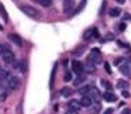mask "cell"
<instances>
[{
	"label": "cell",
	"instance_id": "6da1fadb",
	"mask_svg": "<svg viewBox=\"0 0 131 114\" xmlns=\"http://www.w3.org/2000/svg\"><path fill=\"white\" fill-rule=\"evenodd\" d=\"M89 61L90 62H93L94 65H99V63L103 62V56H102V52L99 51V49H92L90 54H89Z\"/></svg>",
	"mask_w": 131,
	"mask_h": 114
},
{
	"label": "cell",
	"instance_id": "7a4b0ae2",
	"mask_svg": "<svg viewBox=\"0 0 131 114\" xmlns=\"http://www.w3.org/2000/svg\"><path fill=\"white\" fill-rule=\"evenodd\" d=\"M20 10L24 13V14H27L28 17H32V18H37L38 16H40V12L32 6H21Z\"/></svg>",
	"mask_w": 131,
	"mask_h": 114
},
{
	"label": "cell",
	"instance_id": "3957f363",
	"mask_svg": "<svg viewBox=\"0 0 131 114\" xmlns=\"http://www.w3.org/2000/svg\"><path fill=\"white\" fill-rule=\"evenodd\" d=\"M10 77H12L10 71H2V72H0V89L7 87V83H9Z\"/></svg>",
	"mask_w": 131,
	"mask_h": 114
},
{
	"label": "cell",
	"instance_id": "277c9868",
	"mask_svg": "<svg viewBox=\"0 0 131 114\" xmlns=\"http://www.w3.org/2000/svg\"><path fill=\"white\" fill-rule=\"evenodd\" d=\"M20 87V79L16 76H12L9 79V83H7V89L9 90H16V89Z\"/></svg>",
	"mask_w": 131,
	"mask_h": 114
},
{
	"label": "cell",
	"instance_id": "5b68a950",
	"mask_svg": "<svg viewBox=\"0 0 131 114\" xmlns=\"http://www.w3.org/2000/svg\"><path fill=\"white\" fill-rule=\"evenodd\" d=\"M72 71L79 76V75H83L85 69H83V65L79 62V61H73V62H72Z\"/></svg>",
	"mask_w": 131,
	"mask_h": 114
},
{
	"label": "cell",
	"instance_id": "8992f818",
	"mask_svg": "<svg viewBox=\"0 0 131 114\" xmlns=\"http://www.w3.org/2000/svg\"><path fill=\"white\" fill-rule=\"evenodd\" d=\"M3 61H4V63H9V65H12V63H14V54H13L12 51H7V52H4L3 55Z\"/></svg>",
	"mask_w": 131,
	"mask_h": 114
},
{
	"label": "cell",
	"instance_id": "52a82bcc",
	"mask_svg": "<svg viewBox=\"0 0 131 114\" xmlns=\"http://www.w3.org/2000/svg\"><path fill=\"white\" fill-rule=\"evenodd\" d=\"M83 38H85L86 42H89V41L94 40V27H90V28L86 30L85 34H83Z\"/></svg>",
	"mask_w": 131,
	"mask_h": 114
},
{
	"label": "cell",
	"instance_id": "ba28073f",
	"mask_svg": "<svg viewBox=\"0 0 131 114\" xmlns=\"http://www.w3.org/2000/svg\"><path fill=\"white\" fill-rule=\"evenodd\" d=\"M88 96L90 97L92 100H94L96 103H99V99H100V92L97 90L96 87H90V92H89Z\"/></svg>",
	"mask_w": 131,
	"mask_h": 114
},
{
	"label": "cell",
	"instance_id": "9c48e42d",
	"mask_svg": "<svg viewBox=\"0 0 131 114\" xmlns=\"http://www.w3.org/2000/svg\"><path fill=\"white\" fill-rule=\"evenodd\" d=\"M80 106H82V107L89 108V107L93 106V100H92L89 96H82V99H80Z\"/></svg>",
	"mask_w": 131,
	"mask_h": 114
},
{
	"label": "cell",
	"instance_id": "30bf717a",
	"mask_svg": "<svg viewBox=\"0 0 131 114\" xmlns=\"http://www.w3.org/2000/svg\"><path fill=\"white\" fill-rule=\"evenodd\" d=\"M83 69H85L86 73H93L96 71V65L93 62H90V61H86V63L83 65Z\"/></svg>",
	"mask_w": 131,
	"mask_h": 114
},
{
	"label": "cell",
	"instance_id": "8fae6325",
	"mask_svg": "<svg viewBox=\"0 0 131 114\" xmlns=\"http://www.w3.org/2000/svg\"><path fill=\"white\" fill-rule=\"evenodd\" d=\"M75 7V0H63V12H71Z\"/></svg>",
	"mask_w": 131,
	"mask_h": 114
},
{
	"label": "cell",
	"instance_id": "7c38bea8",
	"mask_svg": "<svg viewBox=\"0 0 131 114\" xmlns=\"http://www.w3.org/2000/svg\"><path fill=\"white\" fill-rule=\"evenodd\" d=\"M103 99L106 100V101H117V96L114 93H111V92H106V93H103Z\"/></svg>",
	"mask_w": 131,
	"mask_h": 114
},
{
	"label": "cell",
	"instance_id": "4fadbf2b",
	"mask_svg": "<svg viewBox=\"0 0 131 114\" xmlns=\"http://www.w3.org/2000/svg\"><path fill=\"white\" fill-rule=\"evenodd\" d=\"M9 40L12 41V42H14L16 45H18V47L23 45V41H21V38L18 37L17 34H9Z\"/></svg>",
	"mask_w": 131,
	"mask_h": 114
},
{
	"label": "cell",
	"instance_id": "5bb4252c",
	"mask_svg": "<svg viewBox=\"0 0 131 114\" xmlns=\"http://www.w3.org/2000/svg\"><path fill=\"white\" fill-rule=\"evenodd\" d=\"M59 93H61V96H62V97H71L72 94H73V90H72L71 87H62Z\"/></svg>",
	"mask_w": 131,
	"mask_h": 114
},
{
	"label": "cell",
	"instance_id": "9a60e30c",
	"mask_svg": "<svg viewBox=\"0 0 131 114\" xmlns=\"http://www.w3.org/2000/svg\"><path fill=\"white\" fill-rule=\"evenodd\" d=\"M128 82L127 80H124V79H120V80H117V87L120 89V90H127L128 89Z\"/></svg>",
	"mask_w": 131,
	"mask_h": 114
},
{
	"label": "cell",
	"instance_id": "2e32d148",
	"mask_svg": "<svg viewBox=\"0 0 131 114\" xmlns=\"http://www.w3.org/2000/svg\"><path fill=\"white\" fill-rule=\"evenodd\" d=\"M108 14H110L111 17H118V16L121 14V9H120V7H113V9L108 10Z\"/></svg>",
	"mask_w": 131,
	"mask_h": 114
},
{
	"label": "cell",
	"instance_id": "e0dca14e",
	"mask_svg": "<svg viewBox=\"0 0 131 114\" xmlns=\"http://www.w3.org/2000/svg\"><path fill=\"white\" fill-rule=\"evenodd\" d=\"M68 106H69V108H72V110H79L82 106H80V103L79 101H76V100H71V101L68 103Z\"/></svg>",
	"mask_w": 131,
	"mask_h": 114
},
{
	"label": "cell",
	"instance_id": "ac0fdd59",
	"mask_svg": "<svg viewBox=\"0 0 131 114\" xmlns=\"http://www.w3.org/2000/svg\"><path fill=\"white\" fill-rule=\"evenodd\" d=\"M100 110H102V106H100V103H96L94 106H92V107H89V111H90L92 114H97Z\"/></svg>",
	"mask_w": 131,
	"mask_h": 114
},
{
	"label": "cell",
	"instance_id": "d6986e66",
	"mask_svg": "<svg viewBox=\"0 0 131 114\" xmlns=\"http://www.w3.org/2000/svg\"><path fill=\"white\" fill-rule=\"evenodd\" d=\"M89 92H90V86H83V87H79L78 93H80L82 96H88Z\"/></svg>",
	"mask_w": 131,
	"mask_h": 114
},
{
	"label": "cell",
	"instance_id": "ffe728a7",
	"mask_svg": "<svg viewBox=\"0 0 131 114\" xmlns=\"http://www.w3.org/2000/svg\"><path fill=\"white\" fill-rule=\"evenodd\" d=\"M85 79H86V76L85 75H79V76L76 77V79H75V86H79V85H82L83 82H85Z\"/></svg>",
	"mask_w": 131,
	"mask_h": 114
},
{
	"label": "cell",
	"instance_id": "44dd1931",
	"mask_svg": "<svg viewBox=\"0 0 131 114\" xmlns=\"http://www.w3.org/2000/svg\"><path fill=\"white\" fill-rule=\"evenodd\" d=\"M106 7H107V0H103V2H102V7H100V10H99V14L100 16H104Z\"/></svg>",
	"mask_w": 131,
	"mask_h": 114
},
{
	"label": "cell",
	"instance_id": "7402d4cb",
	"mask_svg": "<svg viewBox=\"0 0 131 114\" xmlns=\"http://www.w3.org/2000/svg\"><path fill=\"white\" fill-rule=\"evenodd\" d=\"M0 13H2V17H3L4 21L9 20V17H7V13H6V10H4V7H3V4H2V3H0Z\"/></svg>",
	"mask_w": 131,
	"mask_h": 114
},
{
	"label": "cell",
	"instance_id": "603a6c76",
	"mask_svg": "<svg viewBox=\"0 0 131 114\" xmlns=\"http://www.w3.org/2000/svg\"><path fill=\"white\" fill-rule=\"evenodd\" d=\"M38 3H40L42 7H49L51 3H52V0H38Z\"/></svg>",
	"mask_w": 131,
	"mask_h": 114
},
{
	"label": "cell",
	"instance_id": "cb8c5ba5",
	"mask_svg": "<svg viewBox=\"0 0 131 114\" xmlns=\"http://www.w3.org/2000/svg\"><path fill=\"white\" fill-rule=\"evenodd\" d=\"M63 80H65V82H71L72 80V73L69 71L65 72V75H63Z\"/></svg>",
	"mask_w": 131,
	"mask_h": 114
},
{
	"label": "cell",
	"instance_id": "d4e9b609",
	"mask_svg": "<svg viewBox=\"0 0 131 114\" xmlns=\"http://www.w3.org/2000/svg\"><path fill=\"white\" fill-rule=\"evenodd\" d=\"M124 62H125V59H124V58H117V59L114 61V63H116L117 66H121V65H124Z\"/></svg>",
	"mask_w": 131,
	"mask_h": 114
},
{
	"label": "cell",
	"instance_id": "484cf974",
	"mask_svg": "<svg viewBox=\"0 0 131 114\" xmlns=\"http://www.w3.org/2000/svg\"><path fill=\"white\" fill-rule=\"evenodd\" d=\"M7 51H10V49H9V47L3 45V44H0V55H3L4 52H7Z\"/></svg>",
	"mask_w": 131,
	"mask_h": 114
},
{
	"label": "cell",
	"instance_id": "4316f807",
	"mask_svg": "<svg viewBox=\"0 0 131 114\" xmlns=\"http://www.w3.org/2000/svg\"><path fill=\"white\" fill-rule=\"evenodd\" d=\"M55 71H57V63L54 65V71H52V73H51V86L54 85V79H55Z\"/></svg>",
	"mask_w": 131,
	"mask_h": 114
},
{
	"label": "cell",
	"instance_id": "83f0119b",
	"mask_svg": "<svg viewBox=\"0 0 131 114\" xmlns=\"http://www.w3.org/2000/svg\"><path fill=\"white\" fill-rule=\"evenodd\" d=\"M117 30L123 32V31L125 30V23H120V24H117Z\"/></svg>",
	"mask_w": 131,
	"mask_h": 114
},
{
	"label": "cell",
	"instance_id": "f1b7e54d",
	"mask_svg": "<svg viewBox=\"0 0 131 114\" xmlns=\"http://www.w3.org/2000/svg\"><path fill=\"white\" fill-rule=\"evenodd\" d=\"M83 51H85V47H79V48H78L76 51H73V54H75V55H80Z\"/></svg>",
	"mask_w": 131,
	"mask_h": 114
},
{
	"label": "cell",
	"instance_id": "f546056e",
	"mask_svg": "<svg viewBox=\"0 0 131 114\" xmlns=\"http://www.w3.org/2000/svg\"><path fill=\"white\" fill-rule=\"evenodd\" d=\"M104 69H106L107 73H111V66H110V63H108V62H104Z\"/></svg>",
	"mask_w": 131,
	"mask_h": 114
},
{
	"label": "cell",
	"instance_id": "4dcf8cb0",
	"mask_svg": "<svg viewBox=\"0 0 131 114\" xmlns=\"http://www.w3.org/2000/svg\"><path fill=\"white\" fill-rule=\"evenodd\" d=\"M117 45H118V47H124V48H130V45L125 44V42H123V41H117Z\"/></svg>",
	"mask_w": 131,
	"mask_h": 114
},
{
	"label": "cell",
	"instance_id": "1f68e13d",
	"mask_svg": "<svg viewBox=\"0 0 131 114\" xmlns=\"http://www.w3.org/2000/svg\"><path fill=\"white\" fill-rule=\"evenodd\" d=\"M102 82H103V86H104V87L107 89L108 92H110V90H111V85H110V83H107L106 80H102Z\"/></svg>",
	"mask_w": 131,
	"mask_h": 114
},
{
	"label": "cell",
	"instance_id": "d6a6232c",
	"mask_svg": "<svg viewBox=\"0 0 131 114\" xmlns=\"http://www.w3.org/2000/svg\"><path fill=\"white\" fill-rule=\"evenodd\" d=\"M7 94H9L7 92H4V93H2V94H0V101H4V100L7 99Z\"/></svg>",
	"mask_w": 131,
	"mask_h": 114
},
{
	"label": "cell",
	"instance_id": "836d02e7",
	"mask_svg": "<svg viewBox=\"0 0 131 114\" xmlns=\"http://www.w3.org/2000/svg\"><path fill=\"white\" fill-rule=\"evenodd\" d=\"M65 114H79V113H78V111L76 110H72V108H69V110L68 111H66V113Z\"/></svg>",
	"mask_w": 131,
	"mask_h": 114
},
{
	"label": "cell",
	"instance_id": "e575fe53",
	"mask_svg": "<svg viewBox=\"0 0 131 114\" xmlns=\"http://www.w3.org/2000/svg\"><path fill=\"white\" fill-rule=\"evenodd\" d=\"M106 40L113 41V40H114V35H113V34H107V35H106Z\"/></svg>",
	"mask_w": 131,
	"mask_h": 114
},
{
	"label": "cell",
	"instance_id": "d590c367",
	"mask_svg": "<svg viewBox=\"0 0 131 114\" xmlns=\"http://www.w3.org/2000/svg\"><path fill=\"white\" fill-rule=\"evenodd\" d=\"M121 94H123V96H124V97H125V99H128V97H130V96H131V94H130V93H128V92H127V90H123V93H121Z\"/></svg>",
	"mask_w": 131,
	"mask_h": 114
},
{
	"label": "cell",
	"instance_id": "8d00e7d4",
	"mask_svg": "<svg viewBox=\"0 0 131 114\" xmlns=\"http://www.w3.org/2000/svg\"><path fill=\"white\" fill-rule=\"evenodd\" d=\"M97 38H99V30L94 27V40H97Z\"/></svg>",
	"mask_w": 131,
	"mask_h": 114
},
{
	"label": "cell",
	"instance_id": "74e56055",
	"mask_svg": "<svg viewBox=\"0 0 131 114\" xmlns=\"http://www.w3.org/2000/svg\"><path fill=\"white\" fill-rule=\"evenodd\" d=\"M121 114H131V108H124Z\"/></svg>",
	"mask_w": 131,
	"mask_h": 114
},
{
	"label": "cell",
	"instance_id": "f35d334b",
	"mask_svg": "<svg viewBox=\"0 0 131 114\" xmlns=\"http://www.w3.org/2000/svg\"><path fill=\"white\" fill-rule=\"evenodd\" d=\"M113 111H114L113 108H107V110L104 111V114H113Z\"/></svg>",
	"mask_w": 131,
	"mask_h": 114
},
{
	"label": "cell",
	"instance_id": "ab89813d",
	"mask_svg": "<svg viewBox=\"0 0 131 114\" xmlns=\"http://www.w3.org/2000/svg\"><path fill=\"white\" fill-rule=\"evenodd\" d=\"M124 18L125 20H131V16L130 14H124Z\"/></svg>",
	"mask_w": 131,
	"mask_h": 114
},
{
	"label": "cell",
	"instance_id": "60d3db41",
	"mask_svg": "<svg viewBox=\"0 0 131 114\" xmlns=\"http://www.w3.org/2000/svg\"><path fill=\"white\" fill-rule=\"evenodd\" d=\"M117 3H120V4H123V3H125V0H116Z\"/></svg>",
	"mask_w": 131,
	"mask_h": 114
},
{
	"label": "cell",
	"instance_id": "b9f144b4",
	"mask_svg": "<svg viewBox=\"0 0 131 114\" xmlns=\"http://www.w3.org/2000/svg\"><path fill=\"white\" fill-rule=\"evenodd\" d=\"M2 71H3V69H2V66H0V72H2Z\"/></svg>",
	"mask_w": 131,
	"mask_h": 114
},
{
	"label": "cell",
	"instance_id": "7bdbcfd3",
	"mask_svg": "<svg viewBox=\"0 0 131 114\" xmlns=\"http://www.w3.org/2000/svg\"><path fill=\"white\" fill-rule=\"evenodd\" d=\"M0 30H3V27H2V26H0Z\"/></svg>",
	"mask_w": 131,
	"mask_h": 114
},
{
	"label": "cell",
	"instance_id": "ee69618b",
	"mask_svg": "<svg viewBox=\"0 0 131 114\" xmlns=\"http://www.w3.org/2000/svg\"><path fill=\"white\" fill-rule=\"evenodd\" d=\"M37 2H38V0H37Z\"/></svg>",
	"mask_w": 131,
	"mask_h": 114
}]
</instances>
